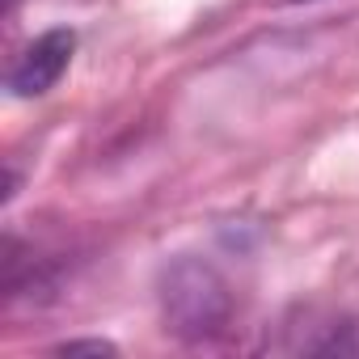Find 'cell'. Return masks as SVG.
Listing matches in <instances>:
<instances>
[{
	"mask_svg": "<svg viewBox=\"0 0 359 359\" xmlns=\"http://www.w3.org/2000/svg\"><path fill=\"white\" fill-rule=\"evenodd\" d=\"M165 330L187 342H212L233 321V287L208 258H173L156 283Z\"/></svg>",
	"mask_w": 359,
	"mask_h": 359,
	"instance_id": "obj_1",
	"label": "cell"
},
{
	"mask_svg": "<svg viewBox=\"0 0 359 359\" xmlns=\"http://www.w3.org/2000/svg\"><path fill=\"white\" fill-rule=\"evenodd\" d=\"M76 51V34L72 30H47L39 34L9 68V93L18 97H43L47 89L60 85V76L68 72Z\"/></svg>",
	"mask_w": 359,
	"mask_h": 359,
	"instance_id": "obj_2",
	"label": "cell"
},
{
	"mask_svg": "<svg viewBox=\"0 0 359 359\" xmlns=\"http://www.w3.org/2000/svg\"><path fill=\"white\" fill-rule=\"evenodd\" d=\"M60 355H114V342L106 338H72L60 346Z\"/></svg>",
	"mask_w": 359,
	"mask_h": 359,
	"instance_id": "obj_3",
	"label": "cell"
}]
</instances>
